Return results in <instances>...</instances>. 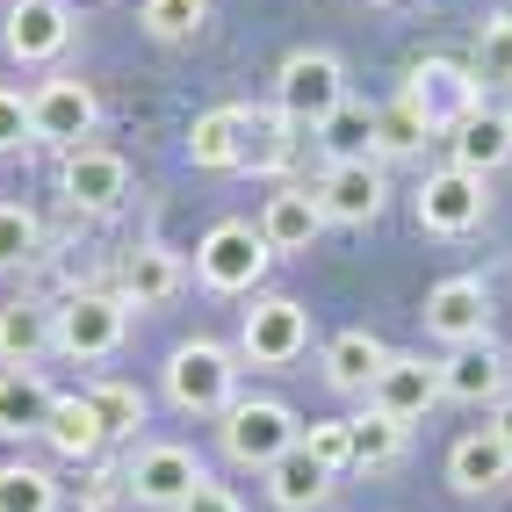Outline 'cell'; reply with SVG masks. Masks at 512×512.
<instances>
[{
  "instance_id": "6da1fadb",
  "label": "cell",
  "mask_w": 512,
  "mask_h": 512,
  "mask_svg": "<svg viewBox=\"0 0 512 512\" xmlns=\"http://www.w3.org/2000/svg\"><path fill=\"white\" fill-rule=\"evenodd\" d=\"M275 109L296 130H325L339 109H347V65L332 51H289L275 73Z\"/></svg>"
},
{
  "instance_id": "7a4b0ae2",
  "label": "cell",
  "mask_w": 512,
  "mask_h": 512,
  "mask_svg": "<svg viewBox=\"0 0 512 512\" xmlns=\"http://www.w3.org/2000/svg\"><path fill=\"white\" fill-rule=\"evenodd\" d=\"M166 397L195 419H224L238 404V361L217 347V339H188V347L166 354Z\"/></svg>"
},
{
  "instance_id": "3957f363",
  "label": "cell",
  "mask_w": 512,
  "mask_h": 512,
  "mask_svg": "<svg viewBox=\"0 0 512 512\" xmlns=\"http://www.w3.org/2000/svg\"><path fill=\"white\" fill-rule=\"evenodd\" d=\"M397 101H404V109H412V116L433 130V138H440V130H455L462 116L484 109V80H476L469 65H455V58H419L412 73H404Z\"/></svg>"
},
{
  "instance_id": "277c9868",
  "label": "cell",
  "mask_w": 512,
  "mask_h": 512,
  "mask_svg": "<svg viewBox=\"0 0 512 512\" xmlns=\"http://www.w3.org/2000/svg\"><path fill=\"white\" fill-rule=\"evenodd\" d=\"M217 440H224V455L238 469H275L296 440H303V426H296V412H289L282 397H238L231 412H224V426H217Z\"/></svg>"
},
{
  "instance_id": "5b68a950",
  "label": "cell",
  "mask_w": 512,
  "mask_h": 512,
  "mask_svg": "<svg viewBox=\"0 0 512 512\" xmlns=\"http://www.w3.org/2000/svg\"><path fill=\"white\" fill-rule=\"evenodd\" d=\"M267 260H275V253H267L260 224L224 217V224L202 231V246H195V275H202V289H217V296H253L260 275H267Z\"/></svg>"
},
{
  "instance_id": "8992f818",
  "label": "cell",
  "mask_w": 512,
  "mask_h": 512,
  "mask_svg": "<svg viewBox=\"0 0 512 512\" xmlns=\"http://www.w3.org/2000/svg\"><path fill=\"white\" fill-rule=\"evenodd\" d=\"M130 332V296L116 289H73L58 303V354L73 361H109Z\"/></svg>"
},
{
  "instance_id": "52a82bcc",
  "label": "cell",
  "mask_w": 512,
  "mask_h": 512,
  "mask_svg": "<svg viewBox=\"0 0 512 512\" xmlns=\"http://www.w3.org/2000/svg\"><path fill=\"white\" fill-rule=\"evenodd\" d=\"M123 484H130V498H138V505L174 512V505H188L202 484H210V469H202V455H195V448H181V440H152V448L130 455Z\"/></svg>"
},
{
  "instance_id": "ba28073f",
  "label": "cell",
  "mask_w": 512,
  "mask_h": 512,
  "mask_svg": "<svg viewBox=\"0 0 512 512\" xmlns=\"http://www.w3.org/2000/svg\"><path fill=\"white\" fill-rule=\"evenodd\" d=\"M412 210H419V224H426L433 238H462V231H476V224H484V210H491V188H484V174L440 166V174H426V181H419Z\"/></svg>"
},
{
  "instance_id": "9c48e42d",
  "label": "cell",
  "mask_w": 512,
  "mask_h": 512,
  "mask_svg": "<svg viewBox=\"0 0 512 512\" xmlns=\"http://www.w3.org/2000/svg\"><path fill=\"white\" fill-rule=\"evenodd\" d=\"M94 123H101V101L87 80H44L37 94H29V138L37 145H58V152H73L94 138Z\"/></svg>"
},
{
  "instance_id": "30bf717a",
  "label": "cell",
  "mask_w": 512,
  "mask_h": 512,
  "mask_svg": "<svg viewBox=\"0 0 512 512\" xmlns=\"http://www.w3.org/2000/svg\"><path fill=\"white\" fill-rule=\"evenodd\" d=\"M303 347H311V318H303L296 296H253L246 325H238V354L260 368H289Z\"/></svg>"
},
{
  "instance_id": "8fae6325",
  "label": "cell",
  "mask_w": 512,
  "mask_h": 512,
  "mask_svg": "<svg viewBox=\"0 0 512 512\" xmlns=\"http://www.w3.org/2000/svg\"><path fill=\"white\" fill-rule=\"evenodd\" d=\"M58 188H65L73 210L116 217L123 195H130V166H123V152H109V145H73V152L58 159Z\"/></svg>"
},
{
  "instance_id": "7c38bea8",
  "label": "cell",
  "mask_w": 512,
  "mask_h": 512,
  "mask_svg": "<svg viewBox=\"0 0 512 512\" xmlns=\"http://www.w3.org/2000/svg\"><path fill=\"white\" fill-rule=\"evenodd\" d=\"M383 202H390V181H383L375 159H339V166H325V181H318L325 224H375Z\"/></svg>"
},
{
  "instance_id": "4fadbf2b",
  "label": "cell",
  "mask_w": 512,
  "mask_h": 512,
  "mask_svg": "<svg viewBox=\"0 0 512 512\" xmlns=\"http://www.w3.org/2000/svg\"><path fill=\"white\" fill-rule=\"evenodd\" d=\"M0 37H8V58H22V65H51L65 44H73V0H15Z\"/></svg>"
},
{
  "instance_id": "5bb4252c",
  "label": "cell",
  "mask_w": 512,
  "mask_h": 512,
  "mask_svg": "<svg viewBox=\"0 0 512 512\" xmlns=\"http://www.w3.org/2000/svg\"><path fill=\"white\" fill-rule=\"evenodd\" d=\"M484 325H491V289L476 275H448L426 296V332L440 347H469V339H484Z\"/></svg>"
},
{
  "instance_id": "9a60e30c",
  "label": "cell",
  "mask_w": 512,
  "mask_h": 512,
  "mask_svg": "<svg viewBox=\"0 0 512 512\" xmlns=\"http://www.w3.org/2000/svg\"><path fill=\"white\" fill-rule=\"evenodd\" d=\"M440 397H448V390H440V368H433L426 354H390V368L375 375V390H368L375 412H390V419H404V426L426 419Z\"/></svg>"
},
{
  "instance_id": "2e32d148",
  "label": "cell",
  "mask_w": 512,
  "mask_h": 512,
  "mask_svg": "<svg viewBox=\"0 0 512 512\" xmlns=\"http://www.w3.org/2000/svg\"><path fill=\"white\" fill-rule=\"evenodd\" d=\"M448 484L462 491V498H491V491H505L512 484V440L505 433H462L455 448H448Z\"/></svg>"
},
{
  "instance_id": "e0dca14e",
  "label": "cell",
  "mask_w": 512,
  "mask_h": 512,
  "mask_svg": "<svg viewBox=\"0 0 512 512\" xmlns=\"http://www.w3.org/2000/svg\"><path fill=\"white\" fill-rule=\"evenodd\" d=\"M325 231V210H318V188H275L260 210V238L267 253H311Z\"/></svg>"
},
{
  "instance_id": "ac0fdd59",
  "label": "cell",
  "mask_w": 512,
  "mask_h": 512,
  "mask_svg": "<svg viewBox=\"0 0 512 512\" xmlns=\"http://www.w3.org/2000/svg\"><path fill=\"white\" fill-rule=\"evenodd\" d=\"M440 390H448L455 404H498L505 397V354L491 347V339L448 347V361H440Z\"/></svg>"
},
{
  "instance_id": "d6986e66",
  "label": "cell",
  "mask_w": 512,
  "mask_h": 512,
  "mask_svg": "<svg viewBox=\"0 0 512 512\" xmlns=\"http://www.w3.org/2000/svg\"><path fill=\"white\" fill-rule=\"evenodd\" d=\"M58 354V303H8L0 311V368H37Z\"/></svg>"
},
{
  "instance_id": "ffe728a7",
  "label": "cell",
  "mask_w": 512,
  "mask_h": 512,
  "mask_svg": "<svg viewBox=\"0 0 512 512\" xmlns=\"http://www.w3.org/2000/svg\"><path fill=\"white\" fill-rule=\"evenodd\" d=\"M188 159L202 174H231V166H246V109L224 101V109H202L188 123Z\"/></svg>"
},
{
  "instance_id": "44dd1931",
  "label": "cell",
  "mask_w": 512,
  "mask_h": 512,
  "mask_svg": "<svg viewBox=\"0 0 512 512\" xmlns=\"http://www.w3.org/2000/svg\"><path fill=\"white\" fill-rule=\"evenodd\" d=\"M448 166H462V174H498V166L512 159V123H505V109H476V116H462L455 130H448Z\"/></svg>"
},
{
  "instance_id": "7402d4cb",
  "label": "cell",
  "mask_w": 512,
  "mask_h": 512,
  "mask_svg": "<svg viewBox=\"0 0 512 512\" xmlns=\"http://www.w3.org/2000/svg\"><path fill=\"white\" fill-rule=\"evenodd\" d=\"M390 368V347L375 332H339V339H325V383L339 390V397H368L375 390V375Z\"/></svg>"
},
{
  "instance_id": "603a6c76",
  "label": "cell",
  "mask_w": 512,
  "mask_h": 512,
  "mask_svg": "<svg viewBox=\"0 0 512 512\" xmlns=\"http://www.w3.org/2000/svg\"><path fill=\"white\" fill-rule=\"evenodd\" d=\"M58 390L44 383L37 368H0V440H29L51 426Z\"/></svg>"
},
{
  "instance_id": "cb8c5ba5",
  "label": "cell",
  "mask_w": 512,
  "mask_h": 512,
  "mask_svg": "<svg viewBox=\"0 0 512 512\" xmlns=\"http://www.w3.org/2000/svg\"><path fill=\"white\" fill-rule=\"evenodd\" d=\"M181 253L174 246H138V253H123V296H130V311H152V303H174L181 296Z\"/></svg>"
},
{
  "instance_id": "d4e9b609",
  "label": "cell",
  "mask_w": 512,
  "mask_h": 512,
  "mask_svg": "<svg viewBox=\"0 0 512 512\" xmlns=\"http://www.w3.org/2000/svg\"><path fill=\"white\" fill-rule=\"evenodd\" d=\"M44 440H51V455H58V462H101V448H109V426H101L94 397H58Z\"/></svg>"
},
{
  "instance_id": "484cf974",
  "label": "cell",
  "mask_w": 512,
  "mask_h": 512,
  "mask_svg": "<svg viewBox=\"0 0 512 512\" xmlns=\"http://www.w3.org/2000/svg\"><path fill=\"white\" fill-rule=\"evenodd\" d=\"M325 491H332V469H325L311 448H303V440H296V448H289L275 469H267V498H275L282 512H311Z\"/></svg>"
},
{
  "instance_id": "4316f807",
  "label": "cell",
  "mask_w": 512,
  "mask_h": 512,
  "mask_svg": "<svg viewBox=\"0 0 512 512\" xmlns=\"http://www.w3.org/2000/svg\"><path fill=\"white\" fill-rule=\"evenodd\" d=\"M296 159V123L282 109H246V166L253 174H282Z\"/></svg>"
},
{
  "instance_id": "83f0119b",
  "label": "cell",
  "mask_w": 512,
  "mask_h": 512,
  "mask_svg": "<svg viewBox=\"0 0 512 512\" xmlns=\"http://www.w3.org/2000/svg\"><path fill=\"white\" fill-rule=\"evenodd\" d=\"M354 426V469H390L397 455H404V419H390V412H368L361 419H347Z\"/></svg>"
},
{
  "instance_id": "f1b7e54d",
  "label": "cell",
  "mask_w": 512,
  "mask_h": 512,
  "mask_svg": "<svg viewBox=\"0 0 512 512\" xmlns=\"http://www.w3.org/2000/svg\"><path fill=\"white\" fill-rule=\"evenodd\" d=\"M58 484L51 469H29V462H0V512H51Z\"/></svg>"
},
{
  "instance_id": "f546056e",
  "label": "cell",
  "mask_w": 512,
  "mask_h": 512,
  "mask_svg": "<svg viewBox=\"0 0 512 512\" xmlns=\"http://www.w3.org/2000/svg\"><path fill=\"white\" fill-rule=\"evenodd\" d=\"M469 73L484 80V87H512V15H491L484 29H476Z\"/></svg>"
},
{
  "instance_id": "4dcf8cb0",
  "label": "cell",
  "mask_w": 512,
  "mask_h": 512,
  "mask_svg": "<svg viewBox=\"0 0 512 512\" xmlns=\"http://www.w3.org/2000/svg\"><path fill=\"white\" fill-rule=\"evenodd\" d=\"M318 138H325L332 166H339V159H375V109H354V101H347V109H339Z\"/></svg>"
},
{
  "instance_id": "1f68e13d",
  "label": "cell",
  "mask_w": 512,
  "mask_h": 512,
  "mask_svg": "<svg viewBox=\"0 0 512 512\" xmlns=\"http://www.w3.org/2000/svg\"><path fill=\"white\" fill-rule=\"evenodd\" d=\"M87 397H94L101 426H109V440H130V433L145 426V390L138 383H94Z\"/></svg>"
},
{
  "instance_id": "d6a6232c",
  "label": "cell",
  "mask_w": 512,
  "mask_h": 512,
  "mask_svg": "<svg viewBox=\"0 0 512 512\" xmlns=\"http://www.w3.org/2000/svg\"><path fill=\"white\" fill-rule=\"evenodd\" d=\"M44 253V224L22 210V202H0V275H8V267H29Z\"/></svg>"
},
{
  "instance_id": "836d02e7",
  "label": "cell",
  "mask_w": 512,
  "mask_h": 512,
  "mask_svg": "<svg viewBox=\"0 0 512 512\" xmlns=\"http://www.w3.org/2000/svg\"><path fill=\"white\" fill-rule=\"evenodd\" d=\"M202 22H210V0H145V29L159 44H188Z\"/></svg>"
},
{
  "instance_id": "e575fe53",
  "label": "cell",
  "mask_w": 512,
  "mask_h": 512,
  "mask_svg": "<svg viewBox=\"0 0 512 512\" xmlns=\"http://www.w3.org/2000/svg\"><path fill=\"white\" fill-rule=\"evenodd\" d=\"M433 138V130L404 109V101H390V109H375V152H419Z\"/></svg>"
},
{
  "instance_id": "d590c367",
  "label": "cell",
  "mask_w": 512,
  "mask_h": 512,
  "mask_svg": "<svg viewBox=\"0 0 512 512\" xmlns=\"http://www.w3.org/2000/svg\"><path fill=\"white\" fill-rule=\"evenodd\" d=\"M303 448H311V455L339 476V469H354V426H347V419H318L311 433H303Z\"/></svg>"
},
{
  "instance_id": "8d00e7d4",
  "label": "cell",
  "mask_w": 512,
  "mask_h": 512,
  "mask_svg": "<svg viewBox=\"0 0 512 512\" xmlns=\"http://www.w3.org/2000/svg\"><path fill=\"white\" fill-rule=\"evenodd\" d=\"M116 498H130L123 469H116V462H87V484H80V512H109Z\"/></svg>"
},
{
  "instance_id": "74e56055",
  "label": "cell",
  "mask_w": 512,
  "mask_h": 512,
  "mask_svg": "<svg viewBox=\"0 0 512 512\" xmlns=\"http://www.w3.org/2000/svg\"><path fill=\"white\" fill-rule=\"evenodd\" d=\"M22 145H37L29 138V94L0 87V152H22Z\"/></svg>"
},
{
  "instance_id": "f35d334b",
  "label": "cell",
  "mask_w": 512,
  "mask_h": 512,
  "mask_svg": "<svg viewBox=\"0 0 512 512\" xmlns=\"http://www.w3.org/2000/svg\"><path fill=\"white\" fill-rule=\"evenodd\" d=\"M174 512H246V505H238L224 484H202V491H195L188 505H174Z\"/></svg>"
},
{
  "instance_id": "ab89813d",
  "label": "cell",
  "mask_w": 512,
  "mask_h": 512,
  "mask_svg": "<svg viewBox=\"0 0 512 512\" xmlns=\"http://www.w3.org/2000/svg\"><path fill=\"white\" fill-rule=\"evenodd\" d=\"M491 433H505V440H512V397H498V419H491Z\"/></svg>"
},
{
  "instance_id": "60d3db41",
  "label": "cell",
  "mask_w": 512,
  "mask_h": 512,
  "mask_svg": "<svg viewBox=\"0 0 512 512\" xmlns=\"http://www.w3.org/2000/svg\"><path fill=\"white\" fill-rule=\"evenodd\" d=\"M368 8H397V0H368Z\"/></svg>"
},
{
  "instance_id": "b9f144b4",
  "label": "cell",
  "mask_w": 512,
  "mask_h": 512,
  "mask_svg": "<svg viewBox=\"0 0 512 512\" xmlns=\"http://www.w3.org/2000/svg\"><path fill=\"white\" fill-rule=\"evenodd\" d=\"M505 123H512V101H505Z\"/></svg>"
}]
</instances>
